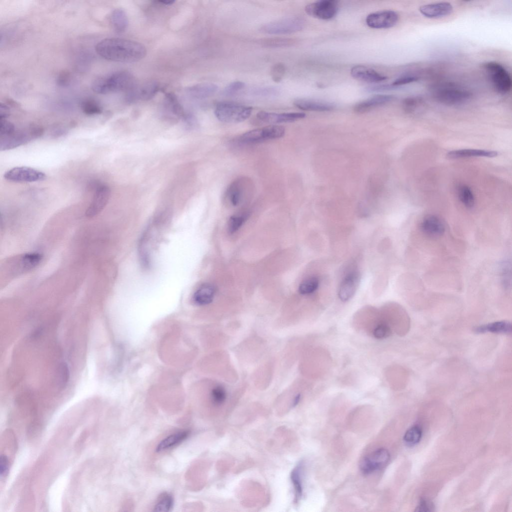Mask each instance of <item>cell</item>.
<instances>
[{
    "label": "cell",
    "mask_w": 512,
    "mask_h": 512,
    "mask_svg": "<svg viewBox=\"0 0 512 512\" xmlns=\"http://www.w3.org/2000/svg\"><path fill=\"white\" fill-rule=\"evenodd\" d=\"M398 15L394 11L386 10L368 14L366 20L367 25L373 28H390L396 24Z\"/></svg>",
    "instance_id": "obj_12"
},
{
    "label": "cell",
    "mask_w": 512,
    "mask_h": 512,
    "mask_svg": "<svg viewBox=\"0 0 512 512\" xmlns=\"http://www.w3.org/2000/svg\"><path fill=\"white\" fill-rule=\"evenodd\" d=\"M390 458V453L386 449H378L361 460L360 469L364 474H370L384 466Z\"/></svg>",
    "instance_id": "obj_11"
},
{
    "label": "cell",
    "mask_w": 512,
    "mask_h": 512,
    "mask_svg": "<svg viewBox=\"0 0 512 512\" xmlns=\"http://www.w3.org/2000/svg\"><path fill=\"white\" fill-rule=\"evenodd\" d=\"M305 116L304 113L300 112L276 113L260 111L256 114L258 119L260 121L271 124L294 122Z\"/></svg>",
    "instance_id": "obj_15"
},
{
    "label": "cell",
    "mask_w": 512,
    "mask_h": 512,
    "mask_svg": "<svg viewBox=\"0 0 512 512\" xmlns=\"http://www.w3.org/2000/svg\"><path fill=\"white\" fill-rule=\"evenodd\" d=\"M359 280L360 274L356 271L351 272L345 276L338 290V295L341 300L346 302L353 296L357 289Z\"/></svg>",
    "instance_id": "obj_16"
},
{
    "label": "cell",
    "mask_w": 512,
    "mask_h": 512,
    "mask_svg": "<svg viewBox=\"0 0 512 512\" xmlns=\"http://www.w3.org/2000/svg\"><path fill=\"white\" fill-rule=\"evenodd\" d=\"M10 115V110L8 106L3 104L0 105V120H6Z\"/></svg>",
    "instance_id": "obj_55"
},
{
    "label": "cell",
    "mask_w": 512,
    "mask_h": 512,
    "mask_svg": "<svg viewBox=\"0 0 512 512\" xmlns=\"http://www.w3.org/2000/svg\"><path fill=\"white\" fill-rule=\"evenodd\" d=\"M215 288L209 284L201 286L193 296L194 302L199 306H204L211 303L215 294Z\"/></svg>",
    "instance_id": "obj_27"
},
{
    "label": "cell",
    "mask_w": 512,
    "mask_h": 512,
    "mask_svg": "<svg viewBox=\"0 0 512 512\" xmlns=\"http://www.w3.org/2000/svg\"><path fill=\"white\" fill-rule=\"evenodd\" d=\"M500 282L502 288L508 290L512 283V265L510 260L503 261L500 265Z\"/></svg>",
    "instance_id": "obj_32"
},
{
    "label": "cell",
    "mask_w": 512,
    "mask_h": 512,
    "mask_svg": "<svg viewBox=\"0 0 512 512\" xmlns=\"http://www.w3.org/2000/svg\"><path fill=\"white\" fill-rule=\"evenodd\" d=\"M476 333L482 334L490 332L496 334H510L512 331L511 323L506 320L495 322L476 327Z\"/></svg>",
    "instance_id": "obj_26"
},
{
    "label": "cell",
    "mask_w": 512,
    "mask_h": 512,
    "mask_svg": "<svg viewBox=\"0 0 512 512\" xmlns=\"http://www.w3.org/2000/svg\"><path fill=\"white\" fill-rule=\"evenodd\" d=\"M110 20L112 28L117 32H124L128 26V16L124 10L122 8H116L112 12Z\"/></svg>",
    "instance_id": "obj_29"
},
{
    "label": "cell",
    "mask_w": 512,
    "mask_h": 512,
    "mask_svg": "<svg viewBox=\"0 0 512 512\" xmlns=\"http://www.w3.org/2000/svg\"><path fill=\"white\" fill-rule=\"evenodd\" d=\"M42 259V256L39 253L26 254L21 257L20 264L23 270H28L36 266Z\"/></svg>",
    "instance_id": "obj_34"
},
{
    "label": "cell",
    "mask_w": 512,
    "mask_h": 512,
    "mask_svg": "<svg viewBox=\"0 0 512 512\" xmlns=\"http://www.w3.org/2000/svg\"><path fill=\"white\" fill-rule=\"evenodd\" d=\"M159 90L160 85L156 82H150L139 87L134 86L128 92L126 100L129 102L138 100H150L154 96Z\"/></svg>",
    "instance_id": "obj_14"
},
{
    "label": "cell",
    "mask_w": 512,
    "mask_h": 512,
    "mask_svg": "<svg viewBox=\"0 0 512 512\" xmlns=\"http://www.w3.org/2000/svg\"><path fill=\"white\" fill-rule=\"evenodd\" d=\"M284 134L282 126L272 125L246 132L240 136L239 140L244 144H254L279 138Z\"/></svg>",
    "instance_id": "obj_8"
},
{
    "label": "cell",
    "mask_w": 512,
    "mask_h": 512,
    "mask_svg": "<svg viewBox=\"0 0 512 512\" xmlns=\"http://www.w3.org/2000/svg\"><path fill=\"white\" fill-rule=\"evenodd\" d=\"M58 374L60 386L62 388L65 386L70 378V371L68 364L64 362H61L58 366Z\"/></svg>",
    "instance_id": "obj_44"
},
{
    "label": "cell",
    "mask_w": 512,
    "mask_h": 512,
    "mask_svg": "<svg viewBox=\"0 0 512 512\" xmlns=\"http://www.w3.org/2000/svg\"><path fill=\"white\" fill-rule=\"evenodd\" d=\"M174 504V498L171 494L168 492H164L158 498L154 508V511L158 512H169L172 508Z\"/></svg>",
    "instance_id": "obj_36"
},
{
    "label": "cell",
    "mask_w": 512,
    "mask_h": 512,
    "mask_svg": "<svg viewBox=\"0 0 512 512\" xmlns=\"http://www.w3.org/2000/svg\"><path fill=\"white\" fill-rule=\"evenodd\" d=\"M134 86L132 75L126 71H118L97 78L92 83V89L99 94L122 91L127 92Z\"/></svg>",
    "instance_id": "obj_2"
},
{
    "label": "cell",
    "mask_w": 512,
    "mask_h": 512,
    "mask_svg": "<svg viewBox=\"0 0 512 512\" xmlns=\"http://www.w3.org/2000/svg\"><path fill=\"white\" fill-rule=\"evenodd\" d=\"M158 2L162 4L170 5L174 3L175 1L172 0H161Z\"/></svg>",
    "instance_id": "obj_56"
},
{
    "label": "cell",
    "mask_w": 512,
    "mask_h": 512,
    "mask_svg": "<svg viewBox=\"0 0 512 512\" xmlns=\"http://www.w3.org/2000/svg\"><path fill=\"white\" fill-rule=\"evenodd\" d=\"M421 436V430L418 426H414L406 432L404 436V440L406 444L413 445L420 442Z\"/></svg>",
    "instance_id": "obj_39"
},
{
    "label": "cell",
    "mask_w": 512,
    "mask_h": 512,
    "mask_svg": "<svg viewBox=\"0 0 512 512\" xmlns=\"http://www.w3.org/2000/svg\"><path fill=\"white\" fill-rule=\"evenodd\" d=\"M319 280L315 276L310 277L304 280L300 285L298 290L302 294H308L314 292L318 288Z\"/></svg>",
    "instance_id": "obj_37"
},
{
    "label": "cell",
    "mask_w": 512,
    "mask_h": 512,
    "mask_svg": "<svg viewBox=\"0 0 512 512\" xmlns=\"http://www.w3.org/2000/svg\"><path fill=\"white\" fill-rule=\"evenodd\" d=\"M82 112L88 116H94L101 114L102 108L100 104L93 98H86L80 104Z\"/></svg>",
    "instance_id": "obj_35"
},
{
    "label": "cell",
    "mask_w": 512,
    "mask_h": 512,
    "mask_svg": "<svg viewBox=\"0 0 512 512\" xmlns=\"http://www.w3.org/2000/svg\"><path fill=\"white\" fill-rule=\"evenodd\" d=\"M210 395L212 402L215 405L220 406L225 402L226 392L222 386L216 385L212 389Z\"/></svg>",
    "instance_id": "obj_38"
},
{
    "label": "cell",
    "mask_w": 512,
    "mask_h": 512,
    "mask_svg": "<svg viewBox=\"0 0 512 512\" xmlns=\"http://www.w3.org/2000/svg\"><path fill=\"white\" fill-rule=\"evenodd\" d=\"M70 81V76L67 72H62L60 74L57 79V83L60 86H65L68 84Z\"/></svg>",
    "instance_id": "obj_52"
},
{
    "label": "cell",
    "mask_w": 512,
    "mask_h": 512,
    "mask_svg": "<svg viewBox=\"0 0 512 512\" xmlns=\"http://www.w3.org/2000/svg\"><path fill=\"white\" fill-rule=\"evenodd\" d=\"M4 179L15 182H32L46 179V174L38 170L25 166H16L6 171Z\"/></svg>",
    "instance_id": "obj_9"
},
{
    "label": "cell",
    "mask_w": 512,
    "mask_h": 512,
    "mask_svg": "<svg viewBox=\"0 0 512 512\" xmlns=\"http://www.w3.org/2000/svg\"><path fill=\"white\" fill-rule=\"evenodd\" d=\"M484 68L488 74L495 90L500 94H505L511 90L512 80L509 72L500 64L496 62H488Z\"/></svg>",
    "instance_id": "obj_6"
},
{
    "label": "cell",
    "mask_w": 512,
    "mask_h": 512,
    "mask_svg": "<svg viewBox=\"0 0 512 512\" xmlns=\"http://www.w3.org/2000/svg\"><path fill=\"white\" fill-rule=\"evenodd\" d=\"M43 128L38 125L31 124L24 128L16 130L12 134L0 137V150H6L26 144L40 137Z\"/></svg>",
    "instance_id": "obj_4"
},
{
    "label": "cell",
    "mask_w": 512,
    "mask_h": 512,
    "mask_svg": "<svg viewBox=\"0 0 512 512\" xmlns=\"http://www.w3.org/2000/svg\"><path fill=\"white\" fill-rule=\"evenodd\" d=\"M418 78L415 76L405 75L400 76L398 78L396 79L393 82L392 84L396 87H398L400 86L416 82L418 80Z\"/></svg>",
    "instance_id": "obj_48"
},
{
    "label": "cell",
    "mask_w": 512,
    "mask_h": 512,
    "mask_svg": "<svg viewBox=\"0 0 512 512\" xmlns=\"http://www.w3.org/2000/svg\"><path fill=\"white\" fill-rule=\"evenodd\" d=\"M110 196V190L106 184H100L96 188L90 206L86 210L87 217L92 218L104 208Z\"/></svg>",
    "instance_id": "obj_13"
},
{
    "label": "cell",
    "mask_w": 512,
    "mask_h": 512,
    "mask_svg": "<svg viewBox=\"0 0 512 512\" xmlns=\"http://www.w3.org/2000/svg\"><path fill=\"white\" fill-rule=\"evenodd\" d=\"M165 100L167 108L171 113L178 118H183L186 114L174 94L172 92L166 93L165 95Z\"/></svg>",
    "instance_id": "obj_30"
},
{
    "label": "cell",
    "mask_w": 512,
    "mask_h": 512,
    "mask_svg": "<svg viewBox=\"0 0 512 512\" xmlns=\"http://www.w3.org/2000/svg\"><path fill=\"white\" fill-rule=\"evenodd\" d=\"M396 97L390 94H376L359 102L354 107V111L358 114H363L395 100Z\"/></svg>",
    "instance_id": "obj_17"
},
{
    "label": "cell",
    "mask_w": 512,
    "mask_h": 512,
    "mask_svg": "<svg viewBox=\"0 0 512 512\" xmlns=\"http://www.w3.org/2000/svg\"><path fill=\"white\" fill-rule=\"evenodd\" d=\"M458 198L461 202L467 208H472L474 204V197L470 188L465 184H462L458 188Z\"/></svg>",
    "instance_id": "obj_33"
},
{
    "label": "cell",
    "mask_w": 512,
    "mask_h": 512,
    "mask_svg": "<svg viewBox=\"0 0 512 512\" xmlns=\"http://www.w3.org/2000/svg\"><path fill=\"white\" fill-rule=\"evenodd\" d=\"M15 130V126L13 123L6 120H0V137L8 136L12 134Z\"/></svg>",
    "instance_id": "obj_47"
},
{
    "label": "cell",
    "mask_w": 512,
    "mask_h": 512,
    "mask_svg": "<svg viewBox=\"0 0 512 512\" xmlns=\"http://www.w3.org/2000/svg\"><path fill=\"white\" fill-rule=\"evenodd\" d=\"M452 6L448 2H440L424 4L419 8V11L424 16L430 18H442L450 14Z\"/></svg>",
    "instance_id": "obj_18"
},
{
    "label": "cell",
    "mask_w": 512,
    "mask_h": 512,
    "mask_svg": "<svg viewBox=\"0 0 512 512\" xmlns=\"http://www.w3.org/2000/svg\"><path fill=\"white\" fill-rule=\"evenodd\" d=\"M42 331V330L40 328H39L38 329H36V330H35V331L32 334V338H36V337H38L41 334Z\"/></svg>",
    "instance_id": "obj_58"
},
{
    "label": "cell",
    "mask_w": 512,
    "mask_h": 512,
    "mask_svg": "<svg viewBox=\"0 0 512 512\" xmlns=\"http://www.w3.org/2000/svg\"><path fill=\"white\" fill-rule=\"evenodd\" d=\"M245 86L244 82L240 81H236L228 84L224 89L223 93L227 96H230L235 94L238 91L242 90Z\"/></svg>",
    "instance_id": "obj_46"
},
{
    "label": "cell",
    "mask_w": 512,
    "mask_h": 512,
    "mask_svg": "<svg viewBox=\"0 0 512 512\" xmlns=\"http://www.w3.org/2000/svg\"><path fill=\"white\" fill-rule=\"evenodd\" d=\"M300 397H301V396H300V394H297L294 397V400L293 404H292L293 406H296L298 404V402H299L300 400Z\"/></svg>",
    "instance_id": "obj_57"
},
{
    "label": "cell",
    "mask_w": 512,
    "mask_h": 512,
    "mask_svg": "<svg viewBox=\"0 0 512 512\" xmlns=\"http://www.w3.org/2000/svg\"><path fill=\"white\" fill-rule=\"evenodd\" d=\"M421 230L425 234L433 236H440L445 232L443 221L438 217L429 215L424 217L420 222Z\"/></svg>",
    "instance_id": "obj_20"
},
{
    "label": "cell",
    "mask_w": 512,
    "mask_h": 512,
    "mask_svg": "<svg viewBox=\"0 0 512 512\" xmlns=\"http://www.w3.org/2000/svg\"><path fill=\"white\" fill-rule=\"evenodd\" d=\"M280 90L274 86H264L254 88L252 92V94L261 96H276L280 93Z\"/></svg>",
    "instance_id": "obj_42"
},
{
    "label": "cell",
    "mask_w": 512,
    "mask_h": 512,
    "mask_svg": "<svg viewBox=\"0 0 512 512\" xmlns=\"http://www.w3.org/2000/svg\"><path fill=\"white\" fill-rule=\"evenodd\" d=\"M68 128L64 126H58L55 127L52 134L55 137L60 136L67 132Z\"/></svg>",
    "instance_id": "obj_54"
},
{
    "label": "cell",
    "mask_w": 512,
    "mask_h": 512,
    "mask_svg": "<svg viewBox=\"0 0 512 512\" xmlns=\"http://www.w3.org/2000/svg\"><path fill=\"white\" fill-rule=\"evenodd\" d=\"M306 12L310 16L321 20L333 18L338 10V4L335 0H320L308 4Z\"/></svg>",
    "instance_id": "obj_10"
},
{
    "label": "cell",
    "mask_w": 512,
    "mask_h": 512,
    "mask_svg": "<svg viewBox=\"0 0 512 512\" xmlns=\"http://www.w3.org/2000/svg\"><path fill=\"white\" fill-rule=\"evenodd\" d=\"M217 85L209 82L196 84L186 88L187 92L192 97L202 99L215 94L218 90Z\"/></svg>",
    "instance_id": "obj_24"
},
{
    "label": "cell",
    "mask_w": 512,
    "mask_h": 512,
    "mask_svg": "<svg viewBox=\"0 0 512 512\" xmlns=\"http://www.w3.org/2000/svg\"><path fill=\"white\" fill-rule=\"evenodd\" d=\"M189 434L190 431L184 430L167 436L158 444L156 448V452H160L173 448L184 440Z\"/></svg>",
    "instance_id": "obj_25"
},
{
    "label": "cell",
    "mask_w": 512,
    "mask_h": 512,
    "mask_svg": "<svg viewBox=\"0 0 512 512\" xmlns=\"http://www.w3.org/2000/svg\"><path fill=\"white\" fill-rule=\"evenodd\" d=\"M372 334L376 338H385L390 335L391 330L386 322H380L374 327Z\"/></svg>",
    "instance_id": "obj_40"
},
{
    "label": "cell",
    "mask_w": 512,
    "mask_h": 512,
    "mask_svg": "<svg viewBox=\"0 0 512 512\" xmlns=\"http://www.w3.org/2000/svg\"><path fill=\"white\" fill-rule=\"evenodd\" d=\"M9 468L8 460L7 456L2 454L0 456V476L4 477L7 476Z\"/></svg>",
    "instance_id": "obj_49"
},
{
    "label": "cell",
    "mask_w": 512,
    "mask_h": 512,
    "mask_svg": "<svg viewBox=\"0 0 512 512\" xmlns=\"http://www.w3.org/2000/svg\"><path fill=\"white\" fill-rule=\"evenodd\" d=\"M292 43V40L286 38H273L268 39L264 42L266 46L279 48L288 46Z\"/></svg>",
    "instance_id": "obj_43"
},
{
    "label": "cell",
    "mask_w": 512,
    "mask_h": 512,
    "mask_svg": "<svg viewBox=\"0 0 512 512\" xmlns=\"http://www.w3.org/2000/svg\"><path fill=\"white\" fill-rule=\"evenodd\" d=\"M432 508L433 506L431 503L428 502L425 500H422L420 501L418 506L416 508L415 512H431L432 511Z\"/></svg>",
    "instance_id": "obj_51"
},
{
    "label": "cell",
    "mask_w": 512,
    "mask_h": 512,
    "mask_svg": "<svg viewBox=\"0 0 512 512\" xmlns=\"http://www.w3.org/2000/svg\"><path fill=\"white\" fill-rule=\"evenodd\" d=\"M251 106L232 102H220L216 104L214 114L220 122L238 123L247 120L251 115Z\"/></svg>",
    "instance_id": "obj_5"
},
{
    "label": "cell",
    "mask_w": 512,
    "mask_h": 512,
    "mask_svg": "<svg viewBox=\"0 0 512 512\" xmlns=\"http://www.w3.org/2000/svg\"><path fill=\"white\" fill-rule=\"evenodd\" d=\"M303 468L302 462H300L291 472L290 478L293 484L296 500H299L302 493V474Z\"/></svg>",
    "instance_id": "obj_31"
},
{
    "label": "cell",
    "mask_w": 512,
    "mask_h": 512,
    "mask_svg": "<svg viewBox=\"0 0 512 512\" xmlns=\"http://www.w3.org/2000/svg\"><path fill=\"white\" fill-rule=\"evenodd\" d=\"M304 19L299 16H290L271 22L263 25L260 30L270 34H286L301 30L304 27Z\"/></svg>",
    "instance_id": "obj_7"
},
{
    "label": "cell",
    "mask_w": 512,
    "mask_h": 512,
    "mask_svg": "<svg viewBox=\"0 0 512 512\" xmlns=\"http://www.w3.org/2000/svg\"><path fill=\"white\" fill-rule=\"evenodd\" d=\"M182 118L188 126L190 128L196 126L197 122L192 115L186 114Z\"/></svg>",
    "instance_id": "obj_53"
},
{
    "label": "cell",
    "mask_w": 512,
    "mask_h": 512,
    "mask_svg": "<svg viewBox=\"0 0 512 512\" xmlns=\"http://www.w3.org/2000/svg\"><path fill=\"white\" fill-rule=\"evenodd\" d=\"M96 53L103 58L118 62H133L144 58L146 54L142 44L120 38H106L96 46Z\"/></svg>",
    "instance_id": "obj_1"
},
{
    "label": "cell",
    "mask_w": 512,
    "mask_h": 512,
    "mask_svg": "<svg viewBox=\"0 0 512 512\" xmlns=\"http://www.w3.org/2000/svg\"><path fill=\"white\" fill-rule=\"evenodd\" d=\"M286 72L284 66L281 64H276L271 69V76L272 80L278 82L281 80Z\"/></svg>",
    "instance_id": "obj_45"
},
{
    "label": "cell",
    "mask_w": 512,
    "mask_h": 512,
    "mask_svg": "<svg viewBox=\"0 0 512 512\" xmlns=\"http://www.w3.org/2000/svg\"><path fill=\"white\" fill-rule=\"evenodd\" d=\"M294 105L302 110L312 112H328L334 108V104L320 100L300 98L294 100Z\"/></svg>",
    "instance_id": "obj_21"
},
{
    "label": "cell",
    "mask_w": 512,
    "mask_h": 512,
    "mask_svg": "<svg viewBox=\"0 0 512 512\" xmlns=\"http://www.w3.org/2000/svg\"><path fill=\"white\" fill-rule=\"evenodd\" d=\"M243 178H238L232 182L228 187L225 197L234 206H238L241 202L244 190Z\"/></svg>",
    "instance_id": "obj_23"
},
{
    "label": "cell",
    "mask_w": 512,
    "mask_h": 512,
    "mask_svg": "<svg viewBox=\"0 0 512 512\" xmlns=\"http://www.w3.org/2000/svg\"><path fill=\"white\" fill-rule=\"evenodd\" d=\"M396 88V87L392 86V84H380L367 88L366 91L368 92H383L394 90Z\"/></svg>",
    "instance_id": "obj_50"
},
{
    "label": "cell",
    "mask_w": 512,
    "mask_h": 512,
    "mask_svg": "<svg viewBox=\"0 0 512 512\" xmlns=\"http://www.w3.org/2000/svg\"><path fill=\"white\" fill-rule=\"evenodd\" d=\"M425 106L424 100L420 96H408L405 98L402 102L404 110L409 114H419L422 112Z\"/></svg>",
    "instance_id": "obj_28"
},
{
    "label": "cell",
    "mask_w": 512,
    "mask_h": 512,
    "mask_svg": "<svg viewBox=\"0 0 512 512\" xmlns=\"http://www.w3.org/2000/svg\"><path fill=\"white\" fill-rule=\"evenodd\" d=\"M497 152L480 149L464 148L454 150L447 153L450 158H462L472 157L494 158L498 155Z\"/></svg>",
    "instance_id": "obj_22"
},
{
    "label": "cell",
    "mask_w": 512,
    "mask_h": 512,
    "mask_svg": "<svg viewBox=\"0 0 512 512\" xmlns=\"http://www.w3.org/2000/svg\"><path fill=\"white\" fill-rule=\"evenodd\" d=\"M248 214H242L232 216L228 222V229L230 232H234L237 231L243 224L246 219Z\"/></svg>",
    "instance_id": "obj_41"
},
{
    "label": "cell",
    "mask_w": 512,
    "mask_h": 512,
    "mask_svg": "<svg viewBox=\"0 0 512 512\" xmlns=\"http://www.w3.org/2000/svg\"><path fill=\"white\" fill-rule=\"evenodd\" d=\"M351 76L355 79L367 82L376 83L388 78L375 70L362 65H356L350 70Z\"/></svg>",
    "instance_id": "obj_19"
},
{
    "label": "cell",
    "mask_w": 512,
    "mask_h": 512,
    "mask_svg": "<svg viewBox=\"0 0 512 512\" xmlns=\"http://www.w3.org/2000/svg\"><path fill=\"white\" fill-rule=\"evenodd\" d=\"M432 92L436 101L448 106L462 104L472 96L468 90L452 82L438 84L432 88Z\"/></svg>",
    "instance_id": "obj_3"
}]
</instances>
